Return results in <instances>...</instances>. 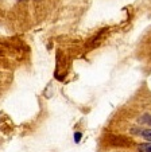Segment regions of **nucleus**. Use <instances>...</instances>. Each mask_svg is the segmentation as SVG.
Here are the masks:
<instances>
[{
    "label": "nucleus",
    "instance_id": "obj_5",
    "mask_svg": "<svg viewBox=\"0 0 151 152\" xmlns=\"http://www.w3.org/2000/svg\"><path fill=\"white\" fill-rule=\"evenodd\" d=\"M150 124H151V120H150Z\"/></svg>",
    "mask_w": 151,
    "mask_h": 152
},
{
    "label": "nucleus",
    "instance_id": "obj_3",
    "mask_svg": "<svg viewBox=\"0 0 151 152\" xmlns=\"http://www.w3.org/2000/svg\"><path fill=\"white\" fill-rule=\"evenodd\" d=\"M142 136L146 139V140L151 141V129H146V131H143V132H142Z\"/></svg>",
    "mask_w": 151,
    "mask_h": 152
},
{
    "label": "nucleus",
    "instance_id": "obj_1",
    "mask_svg": "<svg viewBox=\"0 0 151 152\" xmlns=\"http://www.w3.org/2000/svg\"><path fill=\"white\" fill-rule=\"evenodd\" d=\"M111 143L113 145H128V144H131V141H128L127 139L122 137V136H112Z\"/></svg>",
    "mask_w": 151,
    "mask_h": 152
},
{
    "label": "nucleus",
    "instance_id": "obj_4",
    "mask_svg": "<svg viewBox=\"0 0 151 152\" xmlns=\"http://www.w3.org/2000/svg\"><path fill=\"white\" fill-rule=\"evenodd\" d=\"M81 137H82V133H81V132H76V133H74V141H76V143H80Z\"/></svg>",
    "mask_w": 151,
    "mask_h": 152
},
{
    "label": "nucleus",
    "instance_id": "obj_2",
    "mask_svg": "<svg viewBox=\"0 0 151 152\" xmlns=\"http://www.w3.org/2000/svg\"><path fill=\"white\" fill-rule=\"evenodd\" d=\"M138 151L139 152H151V141L150 143L140 144V145L138 147Z\"/></svg>",
    "mask_w": 151,
    "mask_h": 152
}]
</instances>
